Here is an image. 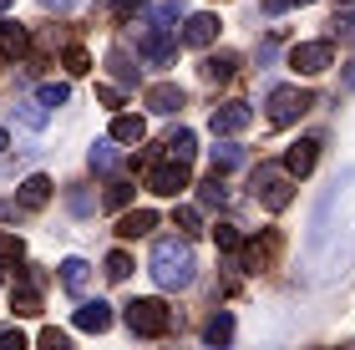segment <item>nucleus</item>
Returning a JSON list of instances; mask_svg holds the SVG:
<instances>
[{
  "label": "nucleus",
  "instance_id": "obj_41",
  "mask_svg": "<svg viewBox=\"0 0 355 350\" xmlns=\"http://www.w3.org/2000/svg\"><path fill=\"white\" fill-rule=\"evenodd\" d=\"M259 6H264L269 15H279V10H289V6H310V0H259Z\"/></svg>",
  "mask_w": 355,
  "mask_h": 350
},
{
  "label": "nucleus",
  "instance_id": "obj_18",
  "mask_svg": "<svg viewBox=\"0 0 355 350\" xmlns=\"http://www.w3.org/2000/svg\"><path fill=\"white\" fill-rule=\"evenodd\" d=\"M107 71H112V82H117V87H137V61L132 56H127L122 51V46H112V51H107Z\"/></svg>",
  "mask_w": 355,
  "mask_h": 350
},
{
  "label": "nucleus",
  "instance_id": "obj_12",
  "mask_svg": "<svg viewBox=\"0 0 355 350\" xmlns=\"http://www.w3.org/2000/svg\"><path fill=\"white\" fill-rule=\"evenodd\" d=\"M51 193H56V183L46 178V173H31V178L21 183V193H15V203H21V213H36V209L51 203Z\"/></svg>",
  "mask_w": 355,
  "mask_h": 350
},
{
  "label": "nucleus",
  "instance_id": "obj_22",
  "mask_svg": "<svg viewBox=\"0 0 355 350\" xmlns=\"http://www.w3.org/2000/svg\"><path fill=\"white\" fill-rule=\"evenodd\" d=\"M193 152H198V137H193L188 127H178V132L163 142V157H178V163H193Z\"/></svg>",
  "mask_w": 355,
  "mask_h": 350
},
{
  "label": "nucleus",
  "instance_id": "obj_15",
  "mask_svg": "<svg viewBox=\"0 0 355 350\" xmlns=\"http://www.w3.org/2000/svg\"><path fill=\"white\" fill-rule=\"evenodd\" d=\"M31 51V36L21 21H0V61H21Z\"/></svg>",
  "mask_w": 355,
  "mask_h": 350
},
{
  "label": "nucleus",
  "instance_id": "obj_2",
  "mask_svg": "<svg viewBox=\"0 0 355 350\" xmlns=\"http://www.w3.org/2000/svg\"><path fill=\"white\" fill-rule=\"evenodd\" d=\"M122 320H127V330H132V335H142V340H163L168 330H173L178 315L163 305V299H132Z\"/></svg>",
  "mask_w": 355,
  "mask_h": 350
},
{
  "label": "nucleus",
  "instance_id": "obj_26",
  "mask_svg": "<svg viewBox=\"0 0 355 350\" xmlns=\"http://www.w3.org/2000/svg\"><path fill=\"white\" fill-rule=\"evenodd\" d=\"M15 117H21V122L31 127V132H41L46 117H51V107H41L36 97H26V102H15Z\"/></svg>",
  "mask_w": 355,
  "mask_h": 350
},
{
  "label": "nucleus",
  "instance_id": "obj_13",
  "mask_svg": "<svg viewBox=\"0 0 355 350\" xmlns=\"http://www.w3.org/2000/svg\"><path fill=\"white\" fill-rule=\"evenodd\" d=\"M142 102H148V112L173 117V112H183V87H173V82H153L148 91H142Z\"/></svg>",
  "mask_w": 355,
  "mask_h": 350
},
{
  "label": "nucleus",
  "instance_id": "obj_36",
  "mask_svg": "<svg viewBox=\"0 0 355 350\" xmlns=\"http://www.w3.org/2000/svg\"><path fill=\"white\" fill-rule=\"evenodd\" d=\"M127 274H132V259H127L122 249H112L107 254V279H127Z\"/></svg>",
  "mask_w": 355,
  "mask_h": 350
},
{
  "label": "nucleus",
  "instance_id": "obj_31",
  "mask_svg": "<svg viewBox=\"0 0 355 350\" xmlns=\"http://www.w3.org/2000/svg\"><path fill=\"white\" fill-rule=\"evenodd\" d=\"M61 67H67L71 76H87V71H92V56H87V46H67V51H61Z\"/></svg>",
  "mask_w": 355,
  "mask_h": 350
},
{
  "label": "nucleus",
  "instance_id": "obj_40",
  "mask_svg": "<svg viewBox=\"0 0 355 350\" xmlns=\"http://www.w3.org/2000/svg\"><path fill=\"white\" fill-rule=\"evenodd\" d=\"M96 102H107V107H122V87H96Z\"/></svg>",
  "mask_w": 355,
  "mask_h": 350
},
{
  "label": "nucleus",
  "instance_id": "obj_25",
  "mask_svg": "<svg viewBox=\"0 0 355 350\" xmlns=\"http://www.w3.org/2000/svg\"><path fill=\"white\" fill-rule=\"evenodd\" d=\"M132 193H137V188L127 183V178H112V183H107V193H102V209L117 213V209H127V203H132Z\"/></svg>",
  "mask_w": 355,
  "mask_h": 350
},
{
  "label": "nucleus",
  "instance_id": "obj_28",
  "mask_svg": "<svg viewBox=\"0 0 355 350\" xmlns=\"http://www.w3.org/2000/svg\"><path fill=\"white\" fill-rule=\"evenodd\" d=\"M198 203H203V209H223V203H229V188H223V178H218V173L198 183Z\"/></svg>",
  "mask_w": 355,
  "mask_h": 350
},
{
  "label": "nucleus",
  "instance_id": "obj_17",
  "mask_svg": "<svg viewBox=\"0 0 355 350\" xmlns=\"http://www.w3.org/2000/svg\"><path fill=\"white\" fill-rule=\"evenodd\" d=\"M142 137H148V122H142L137 112H117V117H112V142H127V148H137Z\"/></svg>",
  "mask_w": 355,
  "mask_h": 350
},
{
  "label": "nucleus",
  "instance_id": "obj_30",
  "mask_svg": "<svg viewBox=\"0 0 355 350\" xmlns=\"http://www.w3.org/2000/svg\"><path fill=\"white\" fill-rule=\"evenodd\" d=\"M330 36L340 41V46H355V10H335V21H330Z\"/></svg>",
  "mask_w": 355,
  "mask_h": 350
},
{
  "label": "nucleus",
  "instance_id": "obj_34",
  "mask_svg": "<svg viewBox=\"0 0 355 350\" xmlns=\"http://www.w3.org/2000/svg\"><path fill=\"white\" fill-rule=\"evenodd\" d=\"M214 244H218L223 254H239V244H244V234H239L234 224H218V229H214Z\"/></svg>",
  "mask_w": 355,
  "mask_h": 350
},
{
  "label": "nucleus",
  "instance_id": "obj_33",
  "mask_svg": "<svg viewBox=\"0 0 355 350\" xmlns=\"http://www.w3.org/2000/svg\"><path fill=\"white\" fill-rule=\"evenodd\" d=\"M21 259H26V244H21L15 234H0V269H6V264H21Z\"/></svg>",
  "mask_w": 355,
  "mask_h": 350
},
{
  "label": "nucleus",
  "instance_id": "obj_16",
  "mask_svg": "<svg viewBox=\"0 0 355 350\" xmlns=\"http://www.w3.org/2000/svg\"><path fill=\"white\" fill-rule=\"evenodd\" d=\"M239 71V51H208L203 56V82H234Z\"/></svg>",
  "mask_w": 355,
  "mask_h": 350
},
{
  "label": "nucleus",
  "instance_id": "obj_38",
  "mask_svg": "<svg viewBox=\"0 0 355 350\" xmlns=\"http://www.w3.org/2000/svg\"><path fill=\"white\" fill-rule=\"evenodd\" d=\"M41 345H46V350H67V330L46 325V330H41Z\"/></svg>",
  "mask_w": 355,
  "mask_h": 350
},
{
  "label": "nucleus",
  "instance_id": "obj_1",
  "mask_svg": "<svg viewBox=\"0 0 355 350\" xmlns=\"http://www.w3.org/2000/svg\"><path fill=\"white\" fill-rule=\"evenodd\" d=\"M193 274H198V259H193V238L188 234H168L153 244V279L163 290H188Z\"/></svg>",
  "mask_w": 355,
  "mask_h": 350
},
{
  "label": "nucleus",
  "instance_id": "obj_23",
  "mask_svg": "<svg viewBox=\"0 0 355 350\" xmlns=\"http://www.w3.org/2000/svg\"><path fill=\"white\" fill-rule=\"evenodd\" d=\"M203 340H208V345H229V340H234V315H229V310H218L214 320L203 325Z\"/></svg>",
  "mask_w": 355,
  "mask_h": 350
},
{
  "label": "nucleus",
  "instance_id": "obj_3",
  "mask_svg": "<svg viewBox=\"0 0 355 350\" xmlns=\"http://www.w3.org/2000/svg\"><path fill=\"white\" fill-rule=\"evenodd\" d=\"M249 188H254V198H259L269 213H284L289 203H295V178H289L284 168H269V163H264L259 173H254Z\"/></svg>",
  "mask_w": 355,
  "mask_h": 350
},
{
  "label": "nucleus",
  "instance_id": "obj_47",
  "mask_svg": "<svg viewBox=\"0 0 355 350\" xmlns=\"http://www.w3.org/2000/svg\"><path fill=\"white\" fill-rule=\"evenodd\" d=\"M0 279H6V269H0Z\"/></svg>",
  "mask_w": 355,
  "mask_h": 350
},
{
  "label": "nucleus",
  "instance_id": "obj_8",
  "mask_svg": "<svg viewBox=\"0 0 355 350\" xmlns=\"http://www.w3.org/2000/svg\"><path fill=\"white\" fill-rule=\"evenodd\" d=\"M148 188H153L157 198H178L183 188H193V183H188V163H178V157L153 163V168H148Z\"/></svg>",
  "mask_w": 355,
  "mask_h": 350
},
{
  "label": "nucleus",
  "instance_id": "obj_37",
  "mask_svg": "<svg viewBox=\"0 0 355 350\" xmlns=\"http://www.w3.org/2000/svg\"><path fill=\"white\" fill-rule=\"evenodd\" d=\"M21 284H31V290H46V269H41V264H21Z\"/></svg>",
  "mask_w": 355,
  "mask_h": 350
},
{
  "label": "nucleus",
  "instance_id": "obj_24",
  "mask_svg": "<svg viewBox=\"0 0 355 350\" xmlns=\"http://www.w3.org/2000/svg\"><path fill=\"white\" fill-rule=\"evenodd\" d=\"M87 163H92V173H112L117 168V142H92V152H87Z\"/></svg>",
  "mask_w": 355,
  "mask_h": 350
},
{
  "label": "nucleus",
  "instance_id": "obj_45",
  "mask_svg": "<svg viewBox=\"0 0 355 350\" xmlns=\"http://www.w3.org/2000/svg\"><path fill=\"white\" fill-rule=\"evenodd\" d=\"M10 6H15V0H0V15H6V10H10Z\"/></svg>",
  "mask_w": 355,
  "mask_h": 350
},
{
  "label": "nucleus",
  "instance_id": "obj_4",
  "mask_svg": "<svg viewBox=\"0 0 355 350\" xmlns=\"http://www.w3.org/2000/svg\"><path fill=\"white\" fill-rule=\"evenodd\" d=\"M142 30H137V51L153 61V67H168L173 51H178V26H163V21H148V15H137Z\"/></svg>",
  "mask_w": 355,
  "mask_h": 350
},
{
  "label": "nucleus",
  "instance_id": "obj_46",
  "mask_svg": "<svg viewBox=\"0 0 355 350\" xmlns=\"http://www.w3.org/2000/svg\"><path fill=\"white\" fill-rule=\"evenodd\" d=\"M335 6H350V0H335Z\"/></svg>",
  "mask_w": 355,
  "mask_h": 350
},
{
  "label": "nucleus",
  "instance_id": "obj_10",
  "mask_svg": "<svg viewBox=\"0 0 355 350\" xmlns=\"http://www.w3.org/2000/svg\"><path fill=\"white\" fill-rule=\"evenodd\" d=\"M315 163H320V137H300V142L284 148V173L289 178H310Z\"/></svg>",
  "mask_w": 355,
  "mask_h": 350
},
{
  "label": "nucleus",
  "instance_id": "obj_35",
  "mask_svg": "<svg viewBox=\"0 0 355 350\" xmlns=\"http://www.w3.org/2000/svg\"><path fill=\"white\" fill-rule=\"evenodd\" d=\"M142 6H148V0H107V10L117 15L122 26H127V21H137V10H142Z\"/></svg>",
  "mask_w": 355,
  "mask_h": 350
},
{
  "label": "nucleus",
  "instance_id": "obj_20",
  "mask_svg": "<svg viewBox=\"0 0 355 350\" xmlns=\"http://www.w3.org/2000/svg\"><path fill=\"white\" fill-rule=\"evenodd\" d=\"M87 284H92V264H87V259H61V290L82 295Z\"/></svg>",
  "mask_w": 355,
  "mask_h": 350
},
{
  "label": "nucleus",
  "instance_id": "obj_44",
  "mask_svg": "<svg viewBox=\"0 0 355 350\" xmlns=\"http://www.w3.org/2000/svg\"><path fill=\"white\" fill-rule=\"evenodd\" d=\"M6 142H10V132H6V127H0V152H6Z\"/></svg>",
  "mask_w": 355,
  "mask_h": 350
},
{
  "label": "nucleus",
  "instance_id": "obj_6",
  "mask_svg": "<svg viewBox=\"0 0 355 350\" xmlns=\"http://www.w3.org/2000/svg\"><path fill=\"white\" fill-rule=\"evenodd\" d=\"M289 67L300 76H320V71L335 67V46L330 41H300V46H289Z\"/></svg>",
  "mask_w": 355,
  "mask_h": 350
},
{
  "label": "nucleus",
  "instance_id": "obj_29",
  "mask_svg": "<svg viewBox=\"0 0 355 350\" xmlns=\"http://www.w3.org/2000/svg\"><path fill=\"white\" fill-rule=\"evenodd\" d=\"M36 102H41V107H67V102H71V87H67V82H41V87H36Z\"/></svg>",
  "mask_w": 355,
  "mask_h": 350
},
{
  "label": "nucleus",
  "instance_id": "obj_7",
  "mask_svg": "<svg viewBox=\"0 0 355 350\" xmlns=\"http://www.w3.org/2000/svg\"><path fill=\"white\" fill-rule=\"evenodd\" d=\"M279 249H284V238L264 229V238H249V244H239V269H249V274H264V269H274V259H279Z\"/></svg>",
  "mask_w": 355,
  "mask_h": 350
},
{
  "label": "nucleus",
  "instance_id": "obj_5",
  "mask_svg": "<svg viewBox=\"0 0 355 350\" xmlns=\"http://www.w3.org/2000/svg\"><path fill=\"white\" fill-rule=\"evenodd\" d=\"M315 107V97L304 87H274L269 91V127H295Z\"/></svg>",
  "mask_w": 355,
  "mask_h": 350
},
{
  "label": "nucleus",
  "instance_id": "obj_32",
  "mask_svg": "<svg viewBox=\"0 0 355 350\" xmlns=\"http://www.w3.org/2000/svg\"><path fill=\"white\" fill-rule=\"evenodd\" d=\"M173 229L178 234H203V218H198V209H188V203H183V209H173Z\"/></svg>",
  "mask_w": 355,
  "mask_h": 350
},
{
  "label": "nucleus",
  "instance_id": "obj_14",
  "mask_svg": "<svg viewBox=\"0 0 355 350\" xmlns=\"http://www.w3.org/2000/svg\"><path fill=\"white\" fill-rule=\"evenodd\" d=\"M107 325H112V305H107V299H82V305H76V330L102 335Z\"/></svg>",
  "mask_w": 355,
  "mask_h": 350
},
{
  "label": "nucleus",
  "instance_id": "obj_42",
  "mask_svg": "<svg viewBox=\"0 0 355 350\" xmlns=\"http://www.w3.org/2000/svg\"><path fill=\"white\" fill-rule=\"evenodd\" d=\"M340 87H345V91H355V61H345V71H340Z\"/></svg>",
  "mask_w": 355,
  "mask_h": 350
},
{
  "label": "nucleus",
  "instance_id": "obj_9",
  "mask_svg": "<svg viewBox=\"0 0 355 350\" xmlns=\"http://www.w3.org/2000/svg\"><path fill=\"white\" fill-rule=\"evenodd\" d=\"M249 122H254L249 102H223V107H214V117H208V127H214V137H239V132H244Z\"/></svg>",
  "mask_w": 355,
  "mask_h": 350
},
{
  "label": "nucleus",
  "instance_id": "obj_39",
  "mask_svg": "<svg viewBox=\"0 0 355 350\" xmlns=\"http://www.w3.org/2000/svg\"><path fill=\"white\" fill-rule=\"evenodd\" d=\"M0 350H26V335L21 330H0Z\"/></svg>",
  "mask_w": 355,
  "mask_h": 350
},
{
  "label": "nucleus",
  "instance_id": "obj_19",
  "mask_svg": "<svg viewBox=\"0 0 355 350\" xmlns=\"http://www.w3.org/2000/svg\"><path fill=\"white\" fill-rule=\"evenodd\" d=\"M153 229H157V213L153 209H127L117 218V234L122 238H142V234H153Z\"/></svg>",
  "mask_w": 355,
  "mask_h": 350
},
{
  "label": "nucleus",
  "instance_id": "obj_27",
  "mask_svg": "<svg viewBox=\"0 0 355 350\" xmlns=\"http://www.w3.org/2000/svg\"><path fill=\"white\" fill-rule=\"evenodd\" d=\"M239 163H244V148H239V142H218V148H214V173H218V178L234 173Z\"/></svg>",
  "mask_w": 355,
  "mask_h": 350
},
{
  "label": "nucleus",
  "instance_id": "obj_21",
  "mask_svg": "<svg viewBox=\"0 0 355 350\" xmlns=\"http://www.w3.org/2000/svg\"><path fill=\"white\" fill-rule=\"evenodd\" d=\"M10 310L31 320V315H41V290H31V284H10Z\"/></svg>",
  "mask_w": 355,
  "mask_h": 350
},
{
  "label": "nucleus",
  "instance_id": "obj_11",
  "mask_svg": "<svg viewBox=\"0 0 355 350\" xmlns=\"http://www.w3.org/2000/svg\"><path fill=\"white\" fill-rule=\"evenodd\" d=\"M183 46H193V51H208V46L218 41V15L214 10H198V15H188V26H183V36H178Z\"/></svg>",
  "mask_w": 355,
  "mask_h": 350
},
{
  "label": "nucleus",
  "instance_id": "obj_43",
  "mask_svg": "<svg viewBox=\"0 0 355 350\" xmlns=\"http://www.w3.org/2000/svg\"><path fill=\"white\" fill-rule=\"evenodd\" d=\"M41 6H46V10H67L71 0H41Z\"/></svg>",
  "mask_w": 355,
  "mask_h": 350
}]
</instances>
